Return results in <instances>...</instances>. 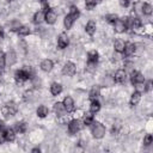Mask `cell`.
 Returning a JSON list of instances; mask_svg holds the SVG:
<instances>
[{
	"instance_id": "1",
	"label": "cell",
	"mask_w": 153,
	"mask_h": 153,
	"mask_svg": "<svg viewBox=\"0 0 153 153\" xmlns=\"http://www.w3.org/2000/svg\"><path fill=\"white\" fill-rule=\"evenodd\" d=\"M90 128H91V134L94 139H103L104 137L106 129H105V126L103 123H100L98 121H93L92 124L90 126Z\"/></svg>"
},
{
	"instance_id": "2",
	"label": "cell",
	"mask_w": 153,
	"mask_h": 153,
	"mask_svg": "<svg viewBox=\"0 0 153 153\" xmlns=\"http://www.w3.org/2000/svg\"><path fill=\"white\" fill-rule=\"evenodd\" d=\"M18 111V105L16 104V102L13 100H8L6 102L2 108H1V112L5 117H11V116H14Z\"/></svg>"
},
{
	"instance_id": "3",
	"label": "cell",
	"mask_w": 153,
	"mask_h": 153,
	"mask_svg": "<svg viewBox=\"0 0 153 153\" xmlns=\"http://www.w3.org/2000/svg\"><path fill=\"white\" fill-rule=\"evenodd\" d=\"M81 128H82V121H80V120H78V118H73V120H71V121L68 122L67 129H68V133H69L71 135L78 134V133L81 130Z\"/></svg>"
},
{
	"instance_id": "4",
	"label": "cell",
	"mask_w": 153,
	"mask_h": 153,
	"mask_svg": "<svg viewBox=\"0 0 153 153\" xmlns=\"http://www.w3.org/2000/svg\"><path fill=\"white\" fill-rule=\"evenodd\" d=\"M114 30L115 32L117 33H123L126 32L128 29H129V25H128V18H122V19H117L114 24Z\"/></svg>"
},
{
	"instance_id": "5",
	"label": "cell",
	"mask_w": 153,
	"mask_h": 153,
	"mask_svg": "<svg viewBox=\"0 0 153 153\" xmlns=\"http://www.w3.org/2000/svg\"><path fill=\"white\" fill-rule=\"evenodd\" d=\"M76 73V66L72 61H67L62 67V74L66 76H73Z\"/></svg>"
},
{
	"instance_id": "6",
	"label": "cell",
	"mask_w": 153,
	"mask_h": 153,
	"mask_svg": "<svg viewBox=\"0 0 153 153\" xmlns=\"http://www.w3.org/2000/svg\"><path fill=\"white\" fill-rule=\"evenodd\" d=\"M56 20H57V13H56L54 10L49 8L47 12H44V22H45L48 25L55 24Z\"/></svg>"
},
{
	"instance_id": "7",
	"label": "cell",
	"mask_w": 153,
	"mask_h": 153,
	"mask_svg": "<svg viewBox=\"0 0 153 153\" xmlns=\"http://www.w3.org/2000/svg\"><path fill=\"white\" fill-rule=\"evenodd\" d=\"M112 79H114V81L116 84H121V85L126 84V81H127V72L124 69H117L115 72L114 76H112Z\"/></svg>"
},
{
	"instance_id": "8",
	"label": "cell",
	"mask_w": 153,
	"mask_h": 153,
	"mask_svg": "<svg viewBox=\"0 0 153 153\" xmlns=\"http://www.w3.org/2000/svg\"><path fill=\"white\" fill-rule=\"evenodd\" d=\"M143 81H145V76H143V74H142L141 72L134 71V69L130 72V82H131L133 85L143 84Z\"/></svg>"
},
{
	"instance_id": "9",
	"label": "cell",
	"mask_w": 153,
	"mask_h": 153,
	"mask_svg": "<svg viewBox=\"0 0 153 153\" xmlns=\"http://www.w3.org/2000/svg\"><path fill=\"white\" fill-rule=\"evenodd\" d=\"M69 44V37L66 32H61L57 36V48L59 49H65Z\"/></svg>"
},
{
	"instance_id": "10",
	"label": "cell",
	"mask_w": 153,
	"mask_h": 153,
	"mask_svg": "<svg viewBox=\"0 0 153 153\" xmlns=\"http://www.w3.org/2000/svg\"><path fill=\"white\" fill-rule=\"evenodd\" d=\"M14 80H16V84H17V85H23L25 81H27L26 74H25V72H24L23 68L17 69V71L14 72Z\"/></svg>"
},
{
	"instance_id": "11",
	"label": "cell",
	"mask_w": 153,
	"mask_h": 153,
	"mask_svg": "<svg viewBox=\"0 0 153 153\" xmlns=\"http://www.w3.org/2000/svg\"><path fill=\"white\" fill-rule=\"evenodd\" d=\"M63 103V106L66 109V112H73L75 110V104H74V100L71 96H66L62 100Z\"/></svg>"
},
{
	"instance_id": "12",
	"label": "cell",
	"mask_w": 153,
	"mask_h": 153,
	"mask_svg": "<svg viewBox=\"0 0 153 153\" xmlns=\"http://www.w3.org/2000/svg\"><path fill=\"white\" fill-rule=\"evenodd\" d=\"M53 67H54V62H53L50 59H44V60H42V62H41V65H39L41 71L44 72V73L51 72Z\"/></svg>"
},
{
	"instance_id": "13",
	"label": "cell",
	"mask_w": 153,
	"mask_h": 153,
	"mask_svg": "<svg viewBox=\"0 0 153 153\" xmlns=\"http://www.w3.org/2000/svg\"><path fill=\"white\" fill-rule=\"evenodd\" d=\"M4 136H5V140L7 142H13L16 140V130L14 128H5V130L2 131Z\"/></svg>"
},
{
	"instance_id": "14",
	"label": "cell",
	"mask_w": 153,
	"mask_h": 153,
	"mask_svg": "<svg viewBox=\"0 0 153 153\" xmlns=\"http://www.w3.org/2000/svg\"><path fill=\"white\" fill-rule=\"evenodd\" d=\"M128 25H129L130 29L137 30L142 26V22L139 17H131V18H128Z\"/></svg>"
},
{
	"instance_id": "15",
	"label": "cell",
	"mask_w": 153,
	"mask_h": 153,
	"mask_svg": "<svg viewBox=\"0 0 153 153\" xmlns=\"http://www.w3.org/2000/svg\"><path fill=\"white\" fill-rule=\"evenodd\" d=\"M96 29H97V24H96V22L92 20V19H90V20L86 23V25H85V32H86L88 36H93V35L96 33Z\"/></svg>"
},
{
	"instance_id": "16",
	"label": "cell",
	"mask_w": 153,
	"mask_h": 153,
	"mask_svg": "<svg viewBox=\"0 0 153 153\" xmlns=\"http://www.w3.org/2000/svg\"><path fill=\"white\" fill-rule=\"evenodd\" d=\"M135 50H136V45H135L134 43H131V42H126V47H124V50H123V54H122V55L129 57V56L134 55Z\"/></svg>"
},
{
	"instance_id": "17",
	"label": "cell",
	"mask_w": 153,
	"mask_h": 153,
	"mask_svg": "<svg viewBox=\"0 0 153 153\" xmlns=\"http://www.w3.org/2000/svg\"><path fill=\"white\" fill-rule=\"evenodd\" d=\"M141 92H139V91H134L133 93H131V96H130V99H129V105L130 106H135V105H137L139 103H140V100H141Z\"/></svg>"
},
{
	"instance_id": "18",
	"label": "cell",
	"mask_w": 153,
	"mask_h": 153,
	"mask_svg": "<svg viewBox=\"0 0 153 153\" xmlns=\"http://www.w3.org/2000/svg\"><path fill=\"white\" fill-rule=\"evenodd\" d=\"M53 110H54V112L56 114V116H65V114H66V109H65L62 102H56V103H54Z\"/></svg>"
},
{
	"instance_id": "19",
	"label": "cell",
	"mask_w": 153,
	"mask_h": 153,
	"mask_svg": "<svg viewBox=\"0 0 153 153\" xmlns=\"http://www.w3.org/2000/svg\"><path fill=\"white\" fill-rule=\"evenodd\" d=\"M124 47H126V42L121 38H117L115 42H114V49L117 54H123V50H124Z\"/></svg>"
},
{
	"instance_id": "20",
	"label": "cell",
	"mask_w": 153,
	"mask_h": 153,
	"mask_svg": "<svg viewBox=\"0 0 153 153\" xmlns=\"http://www.w3.org/2000/svg\"><path fill=\"white\" fill-rule=\"evenodd\" d=\"M93 121H94V114H92L91 111L84 114V116H82V124H84V126L90 127Z\"/></svg>"
},
{
	"instance_id": "21",
	"label": "cell",
	"mask_w": 153,
	"mask_h": 153,
	"mask_svg": "<svg viewBox=\"0 0 153 153\" xmlns=\"http://www.w3.org/2000/svg\"><path fill=\"white\" fill-rule=\"evenodd\" d=\"M32 22H33L35 25H39L41 23H43V22H44V12H43L42 10L37 11V12L33 14V17H32Z\"/></svg>"
},
{
	"instance_id": "22",
	"label": "cell",
	"mask_w": 153,
	"mask_h": 153,
	"mask_svg": "<svg viewBox=\"0 0 153 153\" xmlns=\"http://www.w3.org/2000/svg\"><path fill=\"white\" fill-rule=\"evenodd\" d=\"M62 85L61 84H59V82H53L51 85H50V93L54 96V97H57L61 92H62Z\"/></svg>"
},
{
	"instance_id": "23",
	"label": "cell",
	"mask_w": 153,
	"mask_h": 153,
	"mask_svg": "<svg viewBox=\"0 0 153 153\" xmlns=\"http://www.w3.org/2000/svg\"><path fill=\"white\" fill-rule=\"evenodd\" d=\"M99 61V54L97 50H90L87 53V62H94L98 63Z\"/></svg>"
},
{
	"instance_id": "24",
	"label": "cell",
	"mask_w": 153,
	"mask_h": 153,
	"mask_svg": "<svg viewBox=\"0 0 153 153\" xmlns=\"http://www.w3.org/2000/svg\"><path fill=\"white\" fill-rule=\"evenodd\" d=\"M27 129V124L24 122V121H19L14 124V130L16 133H19V134H24Z\"/></svg>"
},
{
	"instance_id": "25",
	"label": "cell",
	"mask_w": 153,
	"mask_h": 153,
	"mask_svg": "<svg viewBox=\"0 0 153 153\" xmlns=\"http://www.w3.org/2000/svg\"><path fill=\"white\" fill-rule=\"evenodd\" d=\"M16 32L19 35V36H27V35H30L31 33V30H30V27L27 26V25H19L18 27H17V30H16Z\"/></svg>"
},
{
	"instance_id": "26",
	"label": "cell",
	"mask_w": 153,
	"mask_h": 153,
	"mask_svg": "<svg viewBox=\"0 0 153 153\" xmlns=\"http://www.w3.org/2000/svg\"><path fill=\"white\" fill-rule=\"evenodd\" d=\"M36 114H37V116L39 118H44V117H47L49 115V109L45 105H39L37 108V110H36Z\"/></svg>"
},
{
	"instance_id": "27",
	"label": "cell",
	"mask_w": 153,
	"mask_h": 153,
	"mask_svg": "<svg viewBox=\"0 0 153 153\" xmlns=\"http://www.w3.org/2000/svg\"><path fill=\"white\" fill-rule=\"evenodd\" d=\"M99 96H100V88H99V86H93V87L90 90V92H88V98H90V100H92V99H98Z\"/></svg>"
},
{
	"instance_id": "28",
	"label": "cell",
	"mask_w": 153,
	"mask_h": 153,
	"mask_svg": "<svg viewBox=\"0 0 153 153\" xmlns=\"http://www.w3.org/2000/svg\"><path fill=\"white\" fill-rule=\"evenodd\" d=\"M100 103H99V100L98 99H92L91 102H90V111L92 112V114H97L99 110H100Z\"/></svg>"
},
{
	"instance_id": "29",
	"label": "cell",
	"mask_w": 153,
	"mask_h": 153,
	"mask_svg": "<svg viewBox=\"0 0 153 153\" xmlns=\"http://www.w3.org/2000/svg\"><path fill=\"white\" fill-rule=\"evenodd\" d=\"M16 61H17V55H16L14 50H10V51L6 54V63H8V65L11 66V65H13Z\"/></svg>"
},
{
	"instance_id": "30",
	"label": "cell",
	"mask_w": 153,
	"mask_h": 153,
	"mask_svg": "<svg viewBox=\"0 0 153 153\" xmlns=\"http://www.w3.org/2000/svg\"><path fill=\"white\" fill-rule=\"evenodd\" d=\"M23 69H24V72H25V74H26L27 80H32V79L36 76V74H35V69H33L31 66H24Z\"/></svg>"
},
{
	"instance_id": "31",
	"label": "cell",
	"mask_w": 153,
	"mask_h": 153,
	"mask_svg": "<svg viewBox=\"0 0 153 153\" xmlns=\"http://www.w3.org/2000/svg\"><path fill=\"white\" fill-rule=\"evenodd\" d=\"M68 14L73 18V19H78L79 17H80V11H79V8L75 6V5H72L71 7H69V12H68Z\"/></svg>"
},
{
	"instance_id": "32",
	"label": "cell",
	"mask_w": 153,
	"mask_h": 153,
	"mask_svg": "<svg viewBox=\"0 0 153 153\" xmlns=\"http://www.w3.org/2000/svg\"><path fill=\"white\" fill-rule=\"evenodd\" d=\"M74 22H75V19H73L69 14H67V16H65V18H63V26H65L67 30H69V29H72Z\"/></svg>"
},
{
	"instance_id": "33",
	"label": "cell",
	"mask_w": 153,
	"mask_h": 153,
	"mask_svg": "<svg viewBox=\"0 0 153 153\" xmlns=\"http://www.w3.org/2000/svg\"><path fill=\"white\" fill-rule=\"evenodd\" d=\"M141 10H142V13H143L145 16H151L152 12H153V7H152V5L148 4V2H143L142 6H141Z\"/></svg>"
},
{
	"instance_id": "34",
	"label": "cell",
	"mask_w": 153,
	"mask_h": 153,
	"mask_svg": "<svg viewBox=\"0 0 153 153\" xmlns=\"http://www.w3.org/2000/svg\"><path fill=\"white\" fill-rule=\"evenodd\" d=\"M32 97H33V91L32 90H26L24 93H23V100L24 102H30L32 100Z\"/></svg>"
},
{
	"instance_id": "35",
	"label": "cell",
	"mask_w": 153,
	"mask_h": 153,
	"mask_svg": "<svg viewBox=\"0 0 153 153\" xmlns=\"http://www.w3.org/2000/svg\"><path fill=\"white\" fill-rule=\"evenodd\" d=\"M97 0H85V7L87 11H92L97 6Z\"/></svg>"
},
{
	"instance_id": "36",
	"label": "cell",
	"mask_w": 153,
	"mask_h": 153,
	"mask_svg": "<svg viewBox=\"0 0 153 153\" xmlns=\"http://www.w3.org/2000/svg\"><path fill=\"white\" fill-rule=\"evenodd\" d=\"M117 19H118V16H117L116 13H110V14H106V16H105V20H106L109 24H114Z\"/></svg>"
},
{
	"instance_id": "37",
	"label": "cell",
	"mask_w": 153,
	"mask_h": 153,
	"mask_svg": "<svg viewBox=\"0 0 153 153\" xmlns=\"http://www.w3.org/2000/svg\"><path fill=\"white\" fill-rule=\"evenodd\" d=\"M5 66H6V54L2 50H0V69L2 71Z\"/></svg>"
},
{
	"instance_id": "38",
	"label": "cell",
	"mask_w": 153,
	"mask_h": 153,
	"mask_svg": "<svg viewBox=\"0 0 153 153\" xmlns=\"http://www.w3.org/2000/svg\"><path fill=\"white\" fill-rule=\"evenodd\" d=\"M142 142H143V146H147V147L151 146V145L153 143V136H152L151 134H147V135L143 137V141H142Z\"/></svg>"
},
{
	"instance_id": "39",
	"label": "cell",
	"mask_w": 153,
	"mask_h": 153,
	"mask_svg": "<svg viewBox=\"0 0 153 153\" xmlns=\"http://www.w3.org/2000/svg\"><path fill=\"white\" fill-rule=\"evenodd\" d=\"M152 91V80H145L143 81V92H151Z\"/></svg>"
},
{
	"instance_id": "40",
	"label": "cell",
	"mask_w": 153,
	"mask_h": 153,
	"mask_svg": "<svg viewBox=\"0 0 153 153\" xmlns=\"http://www.w3.org/2000/svg\"><path fill=\"white\" fill-rule=\"evenodd\" d=\"M96 67H97V63H94V62H87L86 63V69L90 72H93L96 69Z\"/></svg>"
},
{
	"instance_id": "41",
	"label": "cell",
	"mask_w": 153,
	"mask_h": 153,
	"mask_svg": "<svg viewBox=\"0 0 153 153\" xmlns=\"http://www.w3.org/2000/svg\"><path fill=\"white\" fill-rule=\"evenodd\" d=\"M118 2H120V5H121L122 7H124V8L129 7V5H130V0H118Z\"/></svg>"
},
{
	"instance_id": "42",
	"label": "cell",
	"mask_w": 153,
	"mask_h": 153,
	"mask_svg": "<svg viewBox=\"0 0 153 153\" xmlns=\"http://www.w3.org/2000/svg\"><path fill=\"white\" fill-rule=\"evenodd\" d=\"M124 67H126V68H124L126 72H127V71H130V72L133 71V68H131V67H133V63H131V62H126V63H124Z\"/></svg>"
},
{
	"instance_id": "43",
	"label": "cell",
	"mask_w": 153,
	"mask_h": 153,
	"mask_svg": "<svg viewBox=\"0 0 153 153\" xmlns=\"http://www.w3.org/2000/svg\"><path fill=\"white\" fill-rule=\"evenodd\" d=\"M5 128H6L5 122H4L2 120H0V131H4V130H5Z\"/></svg>"
},
{
	"instance_id": "44",
	"label": "cell",
	"mask_w": 153,
	"mask_h": 153,
	"mask_svg": "<svg viewBox=\"0 0 153 153\" xmlns=\"http://www.w3.org/2000/svg\"><path fill=\"white\" fill-rule=\"evenodd\" d=\"M4 142H6V140H5V136H4L2 131H0V145H2Z\"/></svg>"
},
{
	"instance_id": "45",
	"label": "cell",
	"mask_w": 153,
	"mask_h": 153,
	"mask_svg": "<svg viewBox=\"0 0 153 153\" xmlns=\"http://www.w3.org/2000/svg\"><path fill=\"white\" fill-rule=\"evenodd\" d=\"M4 36H5V33H4V29L0 26V42L4 39Z\"/></svg>"
},
{
	"instance_id": "46",
	"label": "cell",
	"mask_w": 153,
	"mask_h": 153,
	"mask_svg": "<svg viewBox=\"0 0 153 153\" xmlns=\"http://www.w3.org/2000/svg\"><path fill=\"white\" fill-rule=\"evenodd\" d=\"M31 152H32V153H39V152H41V148H39V147H35V148L31 149Z\"/></svg>"
},
{
	"instance_id": "47",
	"label": "cell",
	"mask_w": 153,
	"mask_h": 153,
	"mask_svg": "<svg viewBox=\"0 0 153 153\" xmlns=\"http://www.w3.org/2000/svg\"><path fill=\"white\" fill-rule=\"evenodd\" d=\"M45 1H48V0H39V2H45Z\"/></svg>"
},
{
	"instance_id": "48",
	"label": "cell",
	"mask_w": 153,
	"mask_h": 153,
	"mask_svg": "<svg viewBox=\"0 0 153 153\" xmlns=\"http://www.w3.org/2000/svg\"><path fill=\"white\" fill-rule=\"evenodd\" d=\"M137 0H130V2H136Z\"/></svg>"
},
{
	"instance_id": "49",
	"label": "cell",
	"mask_w": 153,
	"mask_h": 153,
	"mask_svg": "<svg viewBox=\"0 0 153 153\" xmlns=\"http://www.w3.org/2000/svg\"><path fill=\"white\" fill-rule=\"evenodd\" d=\"M7 2H12V1H14V0H6Z\"/></svg>"
},
{
	"instance_id": "50",
	"label": "cell",
	"mask_w": 153,
	"mask_h": 153,
	"mask_svg": "<svg viewBox=\"0 0 153 153\" xmlns=\"http://www.w3.org/2000/svg\"><path fill=\"white\" fill-rule=\"evenodd\" d=\"M102 1H104V0H97V2H102Z\"/></svg>"
},
{
	"instance_id": "51",
	"label": "cell",
	"mask_w": 153,
	"mask_h": 153,
	"mask_svg": "<svg viewBox=\"0 0 153 153\" xmlns=\"http://www.w3.org/2000/svg\"><path fill=\"white\" fill-rule=\"evenodd\" d=\"M1 76H2V74H1V73H0V79H1Z\"/></svg>"
}]
</instances>
